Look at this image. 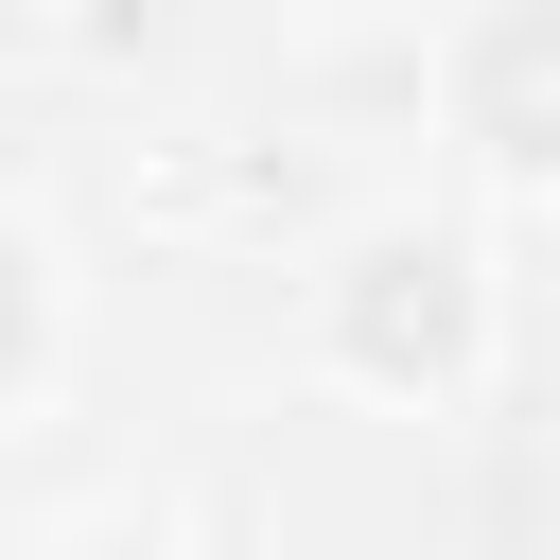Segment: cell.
<instances>
[{
	"instance_id": "6da1fadb",
	"label": "cell",
	"mask_w": 560,
	"mask_h": 560,
	"mask_svg": "<svg viewBox=\"0 0 560 560\" xmlns=\"http://www.w3.org/2000/svg\"><path fill=\"white\" fill-rule=\"evenodd\" d=\"M332 350L350 368H385V385H455L472 368V262L420 228V245H368L350 280H332Z\"/></svg>"
},
{
	"instance_id": "7a4b0ae2",
	"label": "cell",
	"mask_w": 560,
	"mask_h": 560,
	"mask_svg": "<svg viewBox=\"0 0 560 560\" xmlns=\"http://www.w3.org/2000/svg\"><path fill=\"white\" fill-rule=\"evenodd\" d=\"M455 122H472V158H508V175H542V158H560V0H508V18L472 35Z\"/></svg>"
},
{
	"instance_id": "3957f363",
	"label": "cell",
	"mask_w": 560,
	"mask_h": 560,
	"mask_svg": "<svg viewBox=\"0 0 560 560\" xmlns=\"http://www.w3.org/2000/svg\"><path fill=\"white\" fill-rule=\"evenodd\" d=\"M18 368H35V262L0 245V385H18Z\"/></svg>"
},
{
	"instance_id": "277c9868",
	"label": "cell",
	"mask_w": 560,
	"mask_h": 560,
	"mask_svg": "<svg viewBox=\"0 0 560 560\" xmlns=\"http://www.w3.org/2000/svg\"><path fill=\"white\" fill-rule=\"evenodd\" d=\"M105 560H140V542H105Z\"/></svg>"
}]
</instances>
